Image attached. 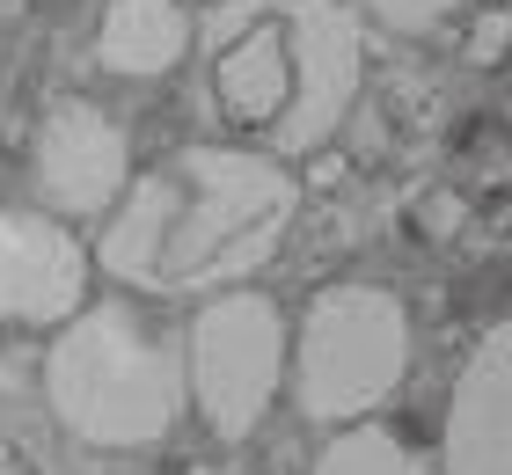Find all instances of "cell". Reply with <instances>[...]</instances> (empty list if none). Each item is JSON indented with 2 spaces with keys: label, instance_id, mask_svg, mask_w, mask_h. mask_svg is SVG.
<instances>
[{
  "label": "cell",
  "instance_id": "cell-1",
  "mask_svg": "<svg viewBox=\"0 0 512 475\" xmlns=\"http://www.w3.org/2000/svg\"><path fill=\"white\" fill-rule=\"evenodd\" d=\"M74 256L44 220H0V307L8 315H44L66 300Z\"/></svg>",
  "mask_w": 512,
  "mask_h": 475
},
{
  "label": "cell",
  "instance_id": "cell-2",
  "mask_svg": "<svg viewBox=\"0 0 512 475\" xmlns=\"http://www.w3.org/2000/svg\"><path fill=\"white\" fill-rule=\"evenodd\" d=\"M103 139L96 125H88L81 110H66L52 132H44V183L59 190L66 205H81V198H96V183H103Z\"/></svg>",
  "mask_w": 512,
  "mask_h": 475
}]
</instances>
